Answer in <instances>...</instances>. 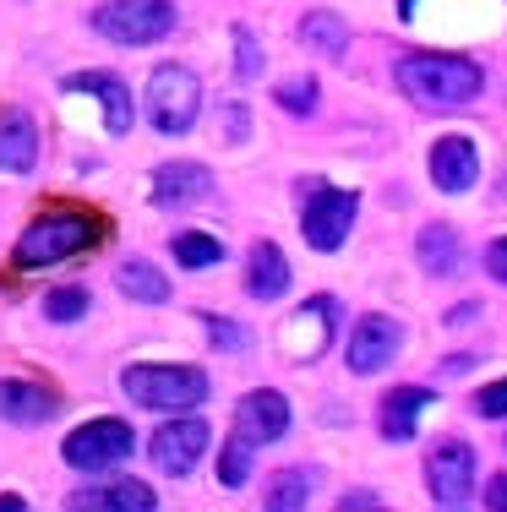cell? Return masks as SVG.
<instances>
[{
	"mask_svg": "<svg viewBox=\"0 0 507 512\" xmlns=\"http://www.w3.org/2000/svg\"><path fill=\"white\" fill-rule=\"evenodd\" d=\"M208 442H213L208 420H197V414H175V420H164L159 431H153V442H148V458L159 463L164 474H175V480H186V474L202 463V453H208Z\"/></svg>",
	"mask_w": 507,
	"mask_h": 512,
	"instance_id": "ba28073f",
	"label": "cell"
},
{
	"mask_svg": "<svg viewBox=\"0 0 507 512\" xmlns=\"http://www.w3.org/2000/svg\"><path fill=\"white\" fill-rule=\"evenodd\" d=\"M66 93H99L110 137H126L131 131V88L120 77H110V71H77V77H66Z\"/></svg>",
	"mask_w": 507,
	"mask_h": 512,
	"instance_id": "9a60e30c",
	"label": "cell"
},
{
	"mask_svg": "<svg viewBox=\"0 0 507 512\" xmlns=\"http://www.w3.org/2000/svg\"><path fill=\"white\" fill-rule=\"evenodd\" d=\"M175 262L180 267H213V262H224V240L219 235H202V229H186V235H175Z\"/></svg>",
	"mask_w": 507,
	"mask_h": 512,
	"instance_id": "cb8c5ba5",
	"label": "cell"
},
{
	"mask_svg": "<svg viewBox=\"0 0 507 512\" xmlns=\"http://www.w3.org/2000/svg\"><path fill=\"white\" fill-rule=\"evenodd\" d=\"M486 273H491V278H497V284L507 289V235L486 246Z\"/></svg>",
	"mask_w": 507,
	"mask_h": 512,
	"instance_id": "4dcf8cb0",
	"label": "cell"
},
{
	"mask_svg": "<svg viewBox=\"0 0 507 512\" xmlns=\"http://www.w3.org/2000/svg\"><path fill=\"white\" fill-rule=\"evenodd\" d=\"M317 99H322L317 77H289L273 88V104H279L284 115H317Z\"/></svg>",
	"mask_w": 507,
	"mask_h": 512,
	"instance_id": "484cf974",
	"label": "cell"
},
{
	"mask_svg": "<svg viewBox=\"0 0 507 512\" xmlns=\"http://www.w3.org/2000/svg\"><path fill=\"white\" fill-rule=\"evenodd\" d=\"M415 6H420V0H398V17H404V22H415Z\"/></svg>",
	"mask_w": 507,
	"mask_h": 512,
	"instance_id": "d590c367",
	"label": "cell"
},
{
	"mask_svg": "<svg viewBox=\"0 0 507 512\" xmlns=\"http://www.w3.org/2000/svg\"><path fill=\"white\" fill-rule=\"evenodd\" d=\"M33 164H39V126H33V115L11 109V115H0V169L28 175Z\"/></svg>",
	"mask_w": 507,
	"mask_h": 512,
	"instance_id": "2e32d148",
	"label": "cell"
},
{
	"mask_svg": "<svg viewBox=\"0 0 507 512\" xmlns=\"http://www.w3.org/2000/svg\"><path fill=\"white\" fill-rule=\"evenodd\" d=\"M431 404H437V398H431L426 387H393V393L382 398V436H388V442H409L420 414Z\"/></svg>",
	"mask_w": 507,
	"mask_h": 512,
	"instance_id": "ac0fdd59",
	"label": "cell"
},
{
	"mask_svg": "<svg viewBox=\"0 0 507 512\" xmlns=\"http://www.w3.org/2000/svg\"><path fill=\"white\" fill-rule=\"evenodd\" d=\"M120 393L137 409H197L208 398V376L197 365H126Z\"/></svg>",
	"mask_w": 507,
	"mask_h": 512,
	"instance_id": "7a4b0ae2",
	"label": "cell"
},
{
	"mask_svg": "<svg viewBox=\"0 0 507 512\" xmlns=\"http://www.w3.org/2000/svg\"><path fill=\"white\" fill-rule=\"evenodd\" d=\"M235 71L240 77H262V44L251 39V28H235Z\"/></svg>",
	"mask_w": 507,
	"mask_h": 512,
	"instance_id": "83f0119b",
	"label": "cell"
},
{
	"mask_svg": "<svg viewBox=\"0 0 507 512\" xmlns=\"http://www.w3.org/2000/svg\"><path fill=\"white\" fill-rule=\"evenodd\" d=\"M0 420L11 425H50L55 420V398L33 382H0Z\"/></svg>",
	"mask_w": 507,
	"mask_h": 512,
	"instance_id": "d6986e66",
	"label": "cell"
},
{
	"mask_svg": "<svg viewBox=\"0 0 507 512\" xmlns=\"http://www.w3.org/2000/svg\"><path fill=\"white\" fill-rule=\"evenodd\" d=\"M202 322H208V338L219 349H246V333H240V327H229V316H202Z\"/></svg>",
	"mask_w": 507,
	"mask_h": 512,
	"instance_id": "f546056e",
	"label": "cell"
},
{
	"mask_svg": "<svg viewBox=\"0 0 507 512\" xmlns=\"http://www.w3.org/2000/svg\"><path fill=\"white\" fill-rule=\"evenodd\" d=\"M475 316H480V306H475V300H464V306H453V311H448V327H469Z\"/></svg>",
	"mask_w": 507,
	"mask_h": 512,
	"instance_id": "836d02e7",
	"label": "cell"
},
{
	"mask_svg": "<svg viewBox=\"0 0 507 512\" xmlns=\"http://www.w3.org/2000/svg\"><path fill=\"white\" fill-rule=\"evenodd\" d=\"M398 349H404V327H398L393 316L371 311L355 322V333H349V344H344V360L355 376H377L382 365L398 360Z\"/></svg>",
	"mask_w": 507,
	"mask_h": 512,
	"instance_id": "30bf717a",
	"label": "cell"
},
{
	"mask_svg": "<svg viewBox=\"0 0 507 512\" xmlns=\"http://www.w3.org/2000/svg\"><path fill=\"white\" fill-rule=\"evenodd\" d=\"M251 458H257V453H251V442H246L240 431L219 447V480L229 485V491H240V485L251 480Z\"/></svg>",
	"mask_w": 507,
	"mask_h": 512,
	"instance_id": "d4e9b609",
	"label": "cell"
},
{
	"mask_svg": "<svg viewBox=\"0 0 507 512\" xmlns=\"http://www.w3.org/2000/svg\"><path fill=\"white\" fill-rule=\"evenodd\" d=\"M93 240H99V224H93V218H82V213H44V218H33V224L22 229L17 262L22 267H50V262H60V256L88 251Z\"/></svg>",
	"mask_w": 507,
	"mask_h": 512,
	"instance_id": "5b68a950",
	"label": "cell"
},
{
	"mask_svg": "<svg viewBox=\"0 0 507 512\" xmlns=\"http://www.w3.org/2000/svg\"><path fill=\"white\" fill-rule=\"evenodd\" d=\"M475 414H486V420H507V376L491 387H480L475 393Z\"/></svg>",
	"mask_w": 507,
	"mask_h": 512,
	"instance_id": "f1b7e54d",
	"label": "cell"
},
{
	"mask_svg": "<svg viewBox=\"0 0 507 512\" xmlns=\"http://www.w3.org/2000/svg\"><path fill=\"white\" fill-rule=\"evenodd\" d=\"M88 289H77V284H60V289H50L44 295V322H82L88 316Z\"/></svg>",
	"mask_w": 507,
	"mask_h": 512,
	"instance_id": "4316f807",
	"label": "cell"
},
{
	"mask_svg": "<svg viewBox=\"0 0 507 512\" xmlns=\"http://www.w3.org/2000/svg\"><path fill=\"white\" fill-rule=\"evenodd\" d=\"M360 197L344 186H328V180H300V235H306L311 251H338L355 229Z\"/></svg>",
	"mask_w": 507,
	"mask_h": 512,
	"instance_id": "3957f363",
	"label": "cell"
},
{
	"mask_svg": "<svg viewBox=\"0 0 507 512\" xmlns=\"http://www.w3.org/2000/svg\"><path fill=\"white\" fill-rule=\"evenodd\" d=\"M235 431L246 436L251 447L279 442V436L289 431V398L273 393V387H257V393H246V398H240V409H235Z\"/></svg>",
	"mask_w": 507,
	"mask_h": 512,
	"instance_id": "7c38bea8",
	"label": "cell"
},
{
	"mask_svg": "<svg viewBox=\"0 0 507 512\" xmlns=\"http://www.w3.org/2000/svg\"><path fill=\"white\" fill-rule=\"evenodd\" d=\"M71 512H153L159 496L142 480H115V485H82L77 496H66Z\"/></svg>",
	"mask_w": 507,
	"mask_h": 512,
	"instance_id": "5bb4252c",
	"label": "cell"
},
{
	"mask_svg": "<svg viewBox=\"0 0 507 512\" xmlns=\"http://www.w3.org/2000/svg\"><path fill=\"white\" fill-rule=\"evenodd\" d=\"M300 39H306L311 50H322L328 60H338V55L349 50V28H344V17H333V11H306Z\"/></svg>",
	"mask_w": 507,
	"mask_h": 512,
	"instance_id": "7402d4cb",
	"label": "cell"
},
{
	"mask_svg": "<svg viewBox=\"0 0 507 512\" xmlns=\"http://www.w3.org/2000/svg\"><path fill=\"white\" fill-rule=\"evenodd\" d=\"M213 191V169L208 164H159L153 169V207L180 213V207H202Z\"/></svg>",
	"mask_w": 507,
	"mask_h": 512,
	"instance_id": "8fae6325",
	"label": "cell"
},
{
	"mask_svg": "<svg viewBox=\"0 0 507 512\" xmlns=\"http://www.w3.org/2000/svg\"><path fill=\"white\" fill-rule=\"evenodd\" d=\"M415 262L426 278H453L458 273V235L448 224H426L415 235Z\"/></svg>",
	"mask_w": 507,
	"mask_h": 512,
	"instance_id": "ffe728a7",
	"label": "cell"
},
{
	"mask_svg": "<svg viewBox=\"0 0 507 512\" xmlns=\"http://www.w3.org/2000/svg\"><path fill=\"white\" fill-rule=\"evenodd\" d=\"M120 295L142 300V306H164V300H169V278L153 262L131 256V262H120Z\"/></svg>",
	"mask_w": 507,
	"mask_h": 512,
	"instance_id": "44dd1931",
	"label": "cell"
},
{
	"mask_svg": "<svg viewBox=\"0 0 507 512\" xmlns=\"http://www.w3.org/2000/svg\"><path fill=\"white\" fill-rule=\"evenodd\" d=\"M289 289V262H284V251L273 246V240H257L251 246V256H246V295L251 300H279Z\"/></svg>",
	"mask_w": 507,
	"mask_h": 512,
	"instance_id": "e0dca14e",
	"label": "cell"
},
{
	"mask_svg": "<svg viewBox=\"0 0 507 512\" xmlns=\"http://www.w3.org/2000/svg\"><path fill=\"white\" fill-rule=\"evenodd\" d=\"M202 104V82L186 66H159L148 77V120L159 137H186Z\"/></svg>",
	"mask_w": 507,
	"mask_h": 512,
	"instance_id": "8992f818",
	"label": "cell"
},
{
	"mask_svg": "<svg viewBox=\"0 0 507 512\" xmlns=\"http://www.w3.org/2000/svg\"><path fill=\"white\" fill-rule=\"evenodd\" d=\"M349 507H377V496H371V491H355V496H344V512Z\"/></svg>",
	"mask_w": 507,
	"mask_h": 512,
	"instance_id": "e575fe53",
	"label": "cell"
},
{
	"mask_svg": "<svg viewBox=\"0 0 507 512\" xmlns=\"http://www.w3.org/2000/svg\"><path fill=\"white\" fill-rule=\"evenodd\" d=\"M486 507H497V512H507V474H497V480L486 485Z\"/></svg>",
	"mask_w": 507,
	"mask_h": 512,
	"instance_id": "d6a6232c",
	"label": "cell"
},
{
	"mask_svg": "<svg viewBox=\"0 0 507 512\" xmlns=\"http://www.w3.org/2000/svg\"><path fill=\"white\" fill-rule=\"evenodd\" d=\"M426 169H431V180H437V191L464 197V191L480 180V153H475V142H469V137H442L437 148H431Z\"/></svg>",
	"mask_w": 507,
	"mask_h": 512,
	"instance_id": "4fadbf2b",
	"label": "cell"
},
{
	"mask_svg": "<svg viewBox=\"0 0 507 512\" xmlns=\"http://www.w3.org/2000/svg\"><path fill=\"white\" fill-rule=\"evenodd\" d=\"M426 485L437 507H469V496H475V447L458 442V436L437 442L426 458Z\"/></svg>",
	"mask_w": 507,
	"mask_h": 512,
	"instance_id": "9c48e42d",
	"label": "cell"
},
{
	"mask_svg": "<svg viewBox=\"0 0 507 512\" xmlns=\"http://www.w3.org/2000/svg\"><path fill=\"white\" fill-rule=\"evenodd\" d=\"M93 33L110 44H159L175 33V6L169 0H104L99 11H93Z\"/></svg>",
	"mask_w": 507,
	"mask_h": 512,
	"instance_id": "277c9868",
	"label": "cell"
},
{
	"mask_svg": "<svg viewBox=\"0 0 507 512\" xmlns=\"http://www.w3.org/2000/svg\"><path fill=\"white\" fill-rule=\"evenodd\" d=\"M393 77H398V93H404L409 104H420V109H464V104L480 99V88H486V77H480L475 60L437 55V50L398 55Z\"/></svg>",
	"mask_w": 507,
	"mask_h": 512,
	"instance_id": "6da1fadb",
	"label": "cell"
},
{
	"mask_svg": "<svg viewBox=\"0 0 507 512\" xmlns=\"http://www.w3.org/2000/svg\"><path fill=\"white\" fill-rule=\"evenodd\" d=\"M311 485H317V474H311V469H284L279 480L268 485L262 507H273V512H295V507H306V502H311Z\"/></svg>",
	"mask_w": 507,
	"mask_h": 512,
	"instance_id": "603a6c76",
	"label": "cell"
},
{
	"mask_svg": "<svg viewBox=\"0 0 507 512\" xmlns=\"http://www.w3.org/2000/svg\"><path fill=\"white\" fill-rule=\"evenodd\" d=\"M224 137L229 142H246V104H224Z\"/></svg>",
	"mask_w": 507,
	"mask_h": 512,
	"instance_id": "1f68e13d",
	"label": "cell"
},
{
	"mask_svg": "<svg viewBox=\"0 0 507 512\" xmlns=\"http://www.w3.org/2000/svg\"><path fill=\"white\" fill-rule=\"evenodd\" d=\"M131 447H137V436H131L126 420H88V425H77V431L66 436L60 458H66L77 474H110L131 458Z\"/></svg>",
	"mask_w": 507,
	"mask_h": 512,
	"instance_id": "52a82bcc",
	"label": "cell"
}]
</instances>
